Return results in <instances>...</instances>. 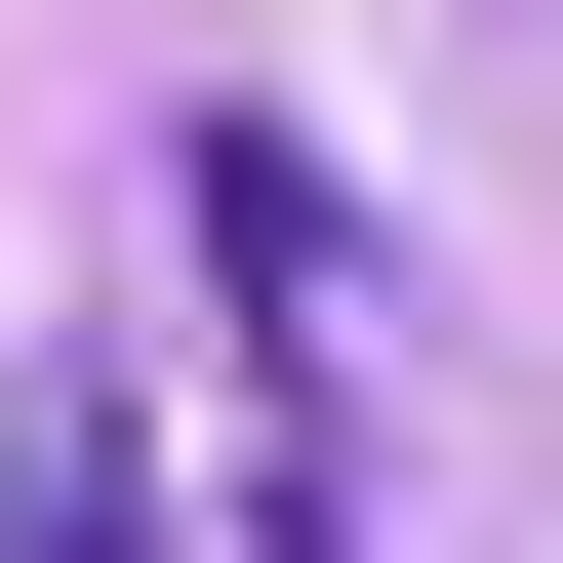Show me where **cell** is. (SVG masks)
<instances>
[{
	"instance_id": "cell-1",
	"label": "cell",
	"mask_w": 563,
	"mask_h": 563,
	"mask_svg": "<svg viewBox=\"0 0 563 563\" xmlns=\"http://www.w3.org/2000/svg\"><path fill=\"white\" fill-rule=\"evenodd\" d=\"M162 242L242 322V563H363V201L282 162V121H162Z\"/></svg>"
},
{
	"instance_id": "cell-2",
	"label": "cell",
	"mask_w": 563,
	"mask_h": 563,
	"mask_svg": "<svg viewBox=\"0 0 563 563\" xmlns=\"http://www.w3.org/2000/svg\"><path fill=\"white\" fill-rule=\"evenodd\" d=\"M0 563H162V523H121V363H41V402H0Z\"/></svg>"
}]
</instances>
